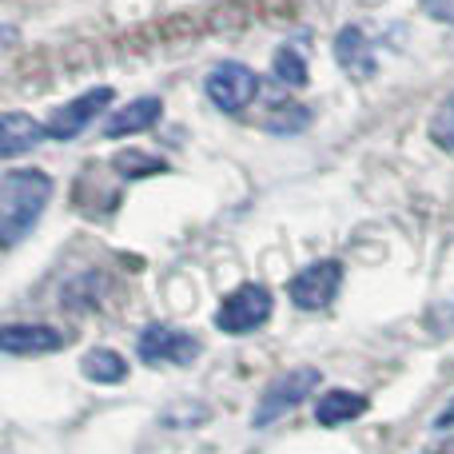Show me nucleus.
Returning a JSON list of instances; mask_svg holds the SVG:
<instances>
[{
    "instance_id": "9b49d317",
    "label": "nucleus",
    "mask_w": 454,
    "mask_h": 454,
    "mask_svg": "<svg viewBox=\"0 0 454 454\" xmlns=\"http://www.w3.org/2000/svg\"><path fill=\"white\" fill-rule=\"evenodd\" d=\"M48 136V128H40L32 116H24V112H4V120H0V156H20V152L36 148L40 140Z\"/></svg>"
},
{
    "instance_id": "ddd939ff",
    "label": "nucleus",
    "mask_w": 454,
    "mask_h": 454,
    "mask_svg": "<svg viewBox=\"0 0 454 454\" xmlns=\"http://www.w3.org/2000/svg\"><path fill=\"white\" fill-rule=\"evenodd\" d=\"M80 371H84V379H92V383H124L128 375V363L120 359L116 351H108V347H96V351H88L84 359H80Z\"/></svg>"
},
{
    "instance_id": "4468645a",
    "label": "nucleus",
    "mask_w": 454,
    "mask_h": 454,
    "mask_svg": "<svg viewBox=\"0 0 454 454\" xmlns=\"http://www.w3.org/2000/svg\"><path fill=\"white\" fill-rule=\"evenodd\" d=\"M271 72H275V80L287 84V88H303L307 84V60H303V52H299L295 44H283L279 52H275Z\"/></svg>"
},
{
    "instance_id": "f257e3e1",
    "label": "nucleus",
    "mask_w": 454,
    "mask_h": 454,
    "mask_svg": "<svg viewBox=\"0 0 454 454\" xmlns=\"http://www.w3.org/2000/svg\"><path fill=\"white\" fill-rule=\"evenodd\" d=\"M48 200H52V180L36 168H8L0 180V243L16 247L32 227L40 223Z\"/></svg>"
},
{
    "instance_id": "f8f14e48",
    "label": "nucleus",
    "mask_w": 454,
    "mask_h": 454,
    "mask_svg": "<svg viewBox=\"0 0 454 454\" xmlns=\"http://www.w3.org/2000/svg\"><path fill=\"white\" fill-rule=\"evenodd\" d=\"M367 395L359 391H327L319 403H315V419L319 427H339V423H351V419L367 415Z\"/></svg>"
},
{
    "instance_id": "6e6552de",
    "label": "nucleus",
    "mask_w": 454,
    "mask_h": 454,
    "mask_svg": "<svg viewBox=\"0 0 454 454\" xmlns=\"http://www.w3.org/2000/svg\"><path fill=\"white\" fill-rule=\"evenodd\" d=\"M0 347H4V355H48L68 347V335L48 327V323H8L0 331Z\"/></svg>"
},
{
    "instance_id": "f3484780",
    "label": "nucleus",
    "mask_w": 454,
    "mask_h": 454,
    "mask_svg": "<svg viewBox=\"0 0 454 454\" xmlns=\"http://www.w3.org/2000/svg\"><path fill=\"white\" fill-rule=\"evenodd\" d=\"M271 116H279V120H271V132H299V128H307V120H311V112L303 108V104H287V108H275Z\"/></svg>"
},
{
    "instance_id": "423d86ee",
    "label": "nucleus",
    "mask_w": 454,
    "mask_h": 454,
    "mask_svg": "<svg viewBox=\"0 0 454 454\" xmlns=\"http://www.w3.org/2000/svg\"><path fill=\"white\" fill-rule=\"evenodd\" d=\"M207 100L215 104L220 112H227V116H235V112H243L251 100L259 96V76L247 68V64H215L212 72H207Z\"/></svg>"
},
{
    "instance_id": "a211bd4d",
    "label": "nucleus",
    "mask_w": 454,
    "mask_h": 454,
    "mask_svg": "<svg viewBox=\"0 0 454 454\" xmlns=\"http://www.w3.org/2000/svg\"><path fill=\"white\" fill-rule=\"evenodd\" d=\"M427 8H431V12H439V16H447L450 8H454V0H423Z\"/></svg>"
},
{
    "instance_id": "2eb2a0df",
    "label": "nucleus",
    "mask_w": 454,
    "mask_h": 454,
    "mask_svg": "<svg viewBox=\"0 0 454 454\" xmlns=\"http://www.w3.org/2000/svg\"><path fill=\"white\" fill-rule=\"evenodd\" d=\"M116 172L120 176H128V180H144V176H152V172H168V164L160 156H144L140 148H128V152H120L116 160Z\"/></svg>"
},
{
    "instance_id": "dca6fc26",
    "label": "nucleus",
    "mask_w": 454,
    "mask_h": 454,
    "mask_svg": "<svg viewBox=\"0 0 454 454\" xmlns=\"http://www.w3.org/2000/svg\"><path fill=\"white\" fill-rule=\"evenodd\" d=\"M427 132H431V140L439 144V148L454 152V92L439 104V108H434V116H431V124H427Z\"/></svg>"
},
{
    "instance_id": "6ab92c4d",
    "label": "nucleus",
    "mask_w": 454,
    "mask_h": 454,
    "mask_svg": "<svg viewBox=\"0 0 454 454\" xmlns=\"http://www.w3.org/2000/svg\"><path fill=\"white\" fill-rule=\"evenodd\" d=\"M447 20H450V24H454V8H450V12H447Z\"/></svg>"
},
{
    "instance_id": "f03ea898",
    "label": "nucleus",
    "mask_w": 454,
    "mask_h": 454,
    "mask_svg": "<svg viewBox=\"0 0 454 454\" xmlns=\"http://www.w3.org/2000/svg\"><path fill=\"white\" fill-rule=\"evenodd\" d=\"M271 319V291L263 283H243L231 295H223L220 311H215V327L223 335H247V331L263 327Z\"/></svg>"
},
{
    "instance_id": "0eeeda50",
    "label": "nucleus",
    "mask_w": 454,
    "mask_h": 454,
    "mask_svg": "<svg viewBox=\"0 0 454 454\" xmlns=\"http://www.w3.org/2000/svg\"><path fill=\"white\" fill-rule=\"evenodd\" d=\"M108 104H112V88H88L84 96L68 100L64 108H56L52 116H48V124H44L48 136H52V140H76Z\"/></svg>"
},
{
    "instance_id": "20e7f679",
    "label": "nucleus",
    "mask_w": 454,
    "mask_h": 454,
    "mask_svg": "<svg viewBox=\"0 0 454 454\" xmlns=\"http://www.w3.org/2000/svg\"><path fill=\"white\" fill-rule=\"evenodd\" d=\"M136 351H140V359L148 363V367H188L192 359H200L204 347H200V339L188 335V331L168 327V323H152L140 335Z\"/></svg>"
},
{
    "instance_id": "1a4fd4ad",
    "label": "nucleus",
    "mask_w": 454,
    "mask_h": 454,
    "mask_svg": "<svg viewBox=\"0 0 454 454\" xmlns=\"http://www.w3.org/2000/svg\"><path fill=\"white\" fill-rule=\"evenodd\" d=\"M160 116H164V104H160V96H140V100L124 104L116 116H108V124H104V136H108V140H120V136L148 132V128L156 124Z\"/></svg>"
},
{
    "instance_id": "39448f33",
    "label": "nucleus",
    "mask_w": 454,
    "mask_h": 454,
    "mask_svg": "<svg viewBox=\"0 0 454 454\" xmlns=\"http://www.w3.org/2000/svg\"><path fill=\"white\" fill-rule=\"evenodd\" d=\"M339 287H343V263L339 259H315V263H307L303 271L291 279L287 295L295 307H303V311H323V307L335 303Z\"/></svg>"
},
{
    "instance_id": "9d476101",
    "label": "nucleus",
    "mask_w": 454,
    "mask_h": 454,
    "mask_svg": "<svg viewBox=\"0 0 454 454\" xmlns=\"http://www.w3.org/2000/svg\"><path fill=\"white\" fill-rule=\"evenodd\" d=\"M335 60L343 72H351L355 80H367L375 72V52L367 44V32L363 28H343L335 36Z\"/></svg>"
},
{
    "instance_id": "7ed1b4c3",
    "label": "nucleus",
    "mask_w": 454,
    "mask_h": 454,
    "mask_svg": "<svg viewBox=\"0 0 454 454\" xmlns=\"http://www.w3.org/2000/svg\"><path fill=\"white\" fill-rule=\"evenodd\" d=\"M315 387H319V371H315V367H295V371H287V375L271 379V387L263 391V399H259L251 423H255V427H271L275 419H283L287 411H295L299 403L315 391Z\"/></svg>"
}]
</instances>
